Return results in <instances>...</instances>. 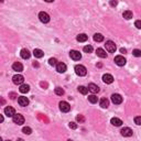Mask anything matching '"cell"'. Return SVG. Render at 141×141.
<instances>
[{
    "label": "cell",
    "mask_w": 141,
    "mask_h": 141,
    "mask_svg": "<svg viewBox=\"0 0 141 141\" xmlns=\"http://www.w3.org/2000/svg\"><path fill=\"white\" fill-rule=\"evenodd\" d=\"M123 18L127 19V20H129V19H131L132 18V11H130V10H126L125 12H123Z\"/></svg>",
    "instance_id": "d4e9b609"
},
{
    "label": "cell",
    "mask_w": 141,
    "mask_h": 141,
    "mask_svg": "<svg viewBox=\"0 0 141 141\" xmlns=\"http://www.w3.org/2000/svg\"><path fill=\"white\" fill-rule=\"evenodd\" d=\"M120 52H121V53H126V52H127V50H126V49H123V48H121V49H120Z\"/></svg>",
    "instance_id": "74e56055"
},
{
    "label": "cell",
    "mask_w": 141,
    "mask_h": 141,
    "mask_svg": "<svg viewBox=\"0 0 141 141\" xmlns=\"http://www.w3.org/2000/svg\"><path fill=\"white\" fill-rule=\"evenodd\" d=\"M87 88H88V90L90 93H93V94H96V93H98L99 92V87L96 85V84H89L88 85V87H87Z\"/></svg>",
    "instance_id": "5bb4252c"
},
{
    "label": "cell",
    "mask_w": 141,
    "mask_h": 141,
    "mask_svg": "<svg viewBox=\"0 0 141 141\" xmlns=\"http://www.w3.org/2000/svg\"><path fill=\"white\" fill-rule=\"evenodd\" d=\"M84 52L85 53H92L93 52V46L92 45H86V46H84Z\"/></svg>",
    "instance_id": "f1b7e54d"
},
{
    "label": "cell",
    "mask_w": 141,
    "mask_h": 141,
    "mask_svg": "<svg viewBox=\"0 0 141 141\" xmlns=\"http://www.w3.org/2000/svg\"><path fill=\"white\" fill-rule=\"evenodd\" d=\"M105 45H106V50L109 53H115V51H116L117 48H116V44L112 41H107Z\"/></svg>",
    "instance_id": "277c9868"
},
{
    "label": "cell",
    "mask_w": 141,
    "mask_h": 141,
    "mask_svg": "<svg viewBox=\"0 0 141 141\" xmlns=\"http://www.w3.org/2000/svg\"><path fill=\"white\" fill-rule=\"evenodd\" d=\"M75 73L78 76H85L87 74V69H86L85 66H83V65H76L75 66Z\"/></svg>",
    "instance_id": "6da1fadb"
},
{
    "label": "cell",
    "mask_w": 141,
    "mask_h": 141,
    "mask_svg": "<svg viewBox=\"0 0 141 141\" xmlns=\"http://www.w3.org/2000/svg\"><path fill=\"white\" fill-rule=\"evenodd\" d=\"M5 115L8 117H13L16 115V110L12 107H6L5 108Z\"/></svg>",
    "instance_id": "8fae6325"
},
{
    "label": "cell",
    "mask_w": 141,
    "mask_h": 141,
    "mask_svg": "<svg viewBox=\"0 0 141 141\" xmlns=\"http://www.w3.org/2000/svg\"><path fill=\"white\" fill-rule=\"evenodd\" d=\"M110 5H111V6H116L117 2H116V1H111V2H110Z\"/></svg>",
    "instance_id": "f35d334b"
},
{
    "label": "cell",
    "mask_w": 141,
    "mask_h": 141,
    "mask_svg": "<svg viewBox=\"0 0 141 141\" xmlns=\"http://www.w3.org/2000/svg\"><path fill=\"white\" fill-rule=\"evenodd\" d=\"M67 141H73V140H67Z\"/></svg>",
    "instance_id": "60d3db41"
},
{
    "label": "cell",
    "mask_w": 141,
    "mask_h": 141,
    "mask_svg": "<svg viewBox=\"0 0 141 141\" xmlns=\"http://www.w3.org/2000/svg\"><path fill=\"white\" fill-rule=\"evenodd\" d=\"M77 41L78 42H86L87 41V39H88V36H87L85 33H80V34L77 35Z\"/></svg>",
    "instance_id": "44dd1931"
},
{
    "label": "cell",
    "mask_w": 141,
    "mask_h": 141,
    "mask_svg": "<svg viewBox=\"0 0 141 141\" xmlns=\"http://www.w3.org/2000/svg\"><path fill=\"white\" fill-rule=\"evenodd\" d=\"M68 126H69V128H70V129H76V128H77V125H76L75 122H69V125H68Z\"/></svg>",
    "instance_id": "d590c367"
},
{
    "label": "cell",
    "mask_w": 141,
    "mask_h": 141,
    "mask_svg": "<svg viewBox=\"0 0 141 141\" xmlns=\"http://www.w3.org/2000/svg\"><path fill=\"white\" fill-rule=\"evenodd\" d=\"M12 80H13V83H15L16 85L21 86L23 84V82H24V77H23L22 75H20V74H17V75H15L12 77Z\"/></svg>",
    "instance_id": "3957f363"
},
{
    "label": "cell",
    "mask_w": 141,
    "mask_h": 141,
    "mask_svg": "<svg viewBox=\"0 0 141 141\" xmlns=\"http://www.w3.org/2000/svg\"><path fill=\"white\" fill-rule=\"evenodd\" d=\"M54 92L56 95H59V96H62L63 94H64V89L61 88V87H56V88L54 89Z\"/></svg>",
    "instance_id": "83f0119b"
},
{
    "label": "cell",
    "mask_w": 141,
    "mask_h": 141,
    "mask_svg": "<svg viewBox=\"0 0 141 141\" xmlns=\"http://www.w3.org/2000/svg\"><path fill=\"white\" fill-rule=\"evenodd\" d=\"M39 18H40V21L43 22V23H48L50 21V16L44 11L39 13Z\"/></svg>",
    "instance_id": "5b68a950"
},
{
    "label": "cell",
    "mask_w": 141,
    "mask_h": 141,
    "mask_svg": "<svg viewBox=\"0 0 141 141\" xmlns=\"http://www.w3.org/2000/svg\"><path fill=\"white\" fill-rule=\"evenodd\" d=\"M49 64L50 65H58V61H56V59H50L49 60Z\"/></svg>",
    "instance_id": "d6a6232c"
},
{
    "label": "cell",
    "mask_w": 141,
    "mask_h": 141,
    "mask_svg": "<svg viewBox=\"0 0 141 141\" xmlns=\"http://www.w3.org/2000/svg\"><path fill=\"white\" fill-rule=\"evenodd\" d=\"M110 122H111V125L112 126H116V127H120L122 125V121L120 120L119 118H111V120H110Z\"/></svg>",
    "instance_id": "d6986e66"
},
{
    "label": "cell",
    "mask_w": 141,
    "mask_h": 141,
    "mask_svg": "<svg viewBox=\"0 0 141 141\" xmlns=\"http://www.w3.org/2000/svg\"><path fill=\"white\" fill-rule=\"evenodd\" d=\"M12 69L13 70H16V72H22L23 70V65L21 64V63H19V62H16V63H13L12 64Z\"/></svg>",
    "instance_id": "4fadbf2b"
},
{
    "label": "cell",
    "mask_w": 141,
    "mask_h": 141,
    "mask_svg": "<svg viewBox=\"0 0 141 141\" xmlns=\"http://www.w3.org/2000/svg\"><path fill=\"white\" fill-rule=\"evenodd\" d=\"M10 97H11V99H15L16 98V97H17V95H16V94L15 93H10V95H9Z\"/></svg>",
    "instance_id": "8d00e7d4"
},
{
    "label": "cell",
    "mask_w": 141,
    "mask_h": 141,
    "mask_svg": "<svg viewBox=\"0 0 141 141\" xmlns=\"http://www.w3.org/2000/svg\"><path fill=\"white\" fill-rule=\"evenodd\" d=\"M135 123L138 126H141V116H137L135 117Z\"/></svg>",
    "instance_id": "1f68e13d"
},
{
    "label": "cell",
    "mask_w": 141,
    "mask_h": 141,
    "mask_svg": "<svg viewBox=\"0 0 141 141\" xmlns=\"http://www.w3.org/2000/svg\"><path fill=\"white\" fill-rule=\"evenodd\" d=\"M88 100H89V102L92 103V104H96L97 102H98V98H97V96H95V95L93 94V95H89V96H88Z\"/></svg>",
    "instance_id": "484cf974"
},
{
    "label": "cell",
    "mask_w": 141,
    "mask_h": 141,
    "mask_svg": "<svg viewBox=\"0 0 141 141\" xmlns=\"http://www.w3.org/2000/svg\"><path fill=\"white\" fill-rule=\"evenodd\" d=\"M7 141H10V140H7Z\"/></svg>",
    "instance_id": "b9f144b4"
},
{
    "label": "cell",
    "mask_w": 141,
    "mask_h": 141,
    "mask_svg": "<svg viewBox=\"0 0 141 141\" xmlns=\"http://www.w3.org/2000/svg\"><path fill=\"white\" fill-rule=\"evenodd\" d=\"M60 109H61V111H63V112H68L70 110V106H69L68 103L61 102L60 103Z\"/></svg>",
    "instance_id": "52a82bcc"
},
{
    "label": "cell",
    "mask_w": 141,
    "mask_h": 141,
    "mask_svg": "<svg viewBox=\"0 0 141 141\" xmlns=\"http://www.w3.org/2000/svg\"><path fill=\"white\" fill-rule=\"evenodd\" d=\"M121 135L123 136V137H131L132 136V130L130 129V128H128V127H125V128H122L121 129Z\"/></svg>",
    "instance_id": "7c38bea8"
},
{
    "label": "cell",
    "mask_w": 141,
    "mask_h": 141,
    "mask_svg": "<svg viewBox=\"0 0 141 141\" xmlns=\"http://www.w3.org/2000/svg\"><path fill=\"white\" fill-rule=\"evenodd\" d=\"M132 54L136 56V58H140L141 56V50H133Z\"/></svg>",
    "instance_id": "4dcf8cb0"
},
{
    "label": "cell",
    "mask_w": 141,
    "mask_h": 141,
    "mask_svg": "<svg viewBox=\"0 0 141 141\" xmlns=\"http://www.w3.org/2000/svg\"><path fill=\"white\" fill-rule=\"evenodd\" d=\"M126 59L123 58V56H121V55H117L116 58H115V63L118 66H123L126 64Z\"/></svg>",
    "instance_id": "ba28073f"
},
{
    "label": "cell",
    "mask_w": 141,
    "mask_h": 141,
    "mask_svg": "<svg viewBox=\"0 0 141 141\" xmlns=\"http://www.w3.org/2000/svg\"><path fill=\"white\" fill-rule=\"evenodd\" d=\"M100 107L102 108H107V107L109 106V100L107 99V98H103V99H100Z\"/></svg>",
    "instance_id": "603a6c76"
},
{
    "label": "cell",
    "mask_w": 141,
    "mask_h": 141,
    "mask_svg": "<svg viewBox=\"0 0 141 141\" xmlns=\"http://www.w3.org/2000/svg\"><path fill=\"white\" fill-rule=\"evenodd\" d=\"M56 70H58L59 73H65L66 72V65L62 62L58 63V65H56Z\"/></svg>",
    "instance_id": "9a60e30c"
},
{
    "label": "cell",
    "mask_w": 141,
    "mask_h": 141,
    "mask_svg": "<svg viewBox=\"0 0 141 141\" xmlns=\"http://www.w3.org/2000/svg\"><path fill=\"white\" fill-rule=\"evenodd\" d=\"M20 93H22V94H25V93H28L29 90H30V86L28 85V84H22L21 86H20Z\"/></svg>",
    "instance_id": "ffe728a7"
},
{
    "label": "cell",
    "mask_w": 141,
    "mask_h": 141,
    "mask_svg": "<svg viewBox=\"0 0 141 141\" xmlns=\"http://www.w3.org/2000/svg\"><path fill=\"white\" fill-rule=\"evenodd\" d=\"M94 41L95 42H103L104 41V35L100 33H96L94 34Z\"/></svg>",
    "instance_id": "cb8c5ba5"
},
{
    "label": "cell",
    "mask_w": 141,
    "mask_h": 141,
    "mask_svg": "<svg viewBox=\"0 0 141 141\" xmlns=\"http://www.w3.org/2000/svg\"><path fill=\"white\" fill-rule=\"evenodd\" d=\"M69 56H70V59H72V60H74V61H79V60L82 59L80 53L78 51H75V50H73V51L69 52Z\"/></svg>",
    "instance_id": "8992f818"
},
{
    "label": "cell",
    "mask_w": 141,
    "mask_h": 141,
    "mask_svg": "<svg viewBox=\"0 0 141 141\" xmlns=\"http://www.w3.org/2000/svg\"><path fill=\"white\" fill-rule=\"evenodd\" d=\"M20 55H21V58L24 59V60H28V59H30V56H31L29 50H26V49H22L21 52H20Z\"/></svg>",
    "instance_id": "e0dca14e"
},
{
    "label": "cell",
    "mask_w": 141,
    "mask_h": 141,
    "mask_svg": "<svg viewBox=\"0 0 141 141\" xmlns=\"http://www.w3.org/2000/svg\"><path fill=\"white\" fill-rule=\"evenodd\" d=\"M96 53H97V55H98L99 58H102V59L107 58V53L105 52V50H103V49H97Z\"/></svg>",
    "instance_id": "7402d4cb"
},
{
    "label": "cell",
    "mask_w": 141,
    "mask_h": 141,
    "mask_svg": "<svg viewBox=\"0 0 141 141\" xmlns=\"http://www.w3.org/2000/svg\"><path fill=\"white\" fill-rule=\"evenodd\" d=\"M18 103H19L20 106L25 107V106L29 105V99L26 98V97H24V96H21V97H19V98H18Z\"/></svg>",
    "instance_id": "30bf717a"
},
{
    "label": "cell",
    "mask_w": 141,
    "mask_h": 141,
    "mask_svg": "<svg viewBox=\"0 0 141 141\" xmlns=\"http://www.w3.org/2000/svg\"><path fill=\"white\" fill-rule=\"evenodd\" d=\"M135 25L137 26V29L141 30V20H137V21L135 22Z\"/></svg>",
    "instance_id": "836d02e7"
},
{
    "label": "cell",
    "mask_w": 141,
    "mask_h": 141,
    "mask_svg": "<svg viewBox=\"0 0 141 141\" xmlns=\"http://www.w3.org/2000/svg\"><path fill=\"white\" fill-rule=\"evenodd\" d=\"M78 92L80 94H83V95H86V94L88 93V88H86L85 86H79L78 87Z\"/></svg>",
    "instance_id": "4316f807"
},
{
    "label": "cell",
    "mask_w": 141,
    "mask_h": 141,
    "mask_svg": "<svg viewBox=\"0 0 141 141\" xmlns=\"http://www.w3.org/2000/svg\"><path fill=\"white\" fill-rule=\"evenodd\" d=\"M18 141H23V139H21V138H19V139H18Z\"/></svg>",
    "instance_id": "ab89813d"
},
{
    "label": "cell",
    "mask_w": 141,
    "mask_h": 141,
    "mask_svg": "<svg viewBox=\"0 0 141 141\" xmlns=\"http://www.w3.org/2000/svg\"><path fill=\"white\" fill-rule=\"evenodd\" d=\"M22 131H23V133H25V135H31L32 129L30 128V127H24V128L22 129Z\"/></svg>",
    "instance_id": "f546056e"
},
{
    "label": "cell",
    "mask_w": 141,
    "mask_h": 141,
    "mask_svg": "<svg viewBox=\"0 0 141 141\" xmlns=\"http://www.w3.org/2000/svg\"><path fill=\"white\" fill-rule=\"evenodd\" d=\"M12 120L15 123H17V125H22V123H24V117L22 115H20V114H16V115L12 117Z\"/></svg>",
    "instance_id": "7a4b0ae2"
},
{
    "label": "cell",
    "mask_w": 141,
    "mask_h": 141,
    "mask_svg": "<svg viewBox=\"0 0 141 141\" xmlns=\"http://www.w3.org/2000/svg\"><path fill=\"white\" fill-rule=\"evenodd\" d=\"M76 119H77V121H79V122H84V121H85V118H84V117L83 116H77L76 117Z\"/></svg>",
    "instance_id": "e575fe53"
},
{
    "label": "cell",
    "mask_w": 141,
    "mask_h": 141,
    "mask_svg": "<svg viewBox=\"0 0 141 141\" xmlns=\"http://www.w3.org/2000/svg\"><path fill=\"white\" fill-rule=\"evenodd\" d=\"M103 80H104V83H106V84H111L114 82V77L110 75V74H105V75L103 76Z\"/></svg>",
    "instance_id": "2e32d148"
},
{
    "label": "cell",
    "mask_w": 141,
    "mask_h": 141,
    "mask_svg": "<svg viewBox=\"0 0 141 141\" xmlns=\"http://www.w3.org/2000/svg\"><path fill=\"white\" fill-rule=\"evenodd\" d=\"M111 102L116 105H119L122 103V97L119 94H114V95H111Z\"/></svg>",
    "instance_id": "9c48e42d"
},
{
    "label": "cell",
    "mask_w": 141,
    "mask_h": 141,
    "mask_svg": "<svg viewBox=\"0 0 141 141\" xmlns=\"http://www.w3.org/2000/svg\"><path fill=\"white\" fill-rule=\"evenodd\" d=\"M33 55L35 56L36 59H41L44 56V53H43L42 50H40V49H34V51H33Z\"/></svg>",
    "instance_id": "ac0fdd59"
}]
</instances>
